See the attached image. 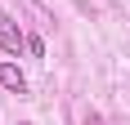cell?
<instances>
[{
    "instance_id": "3",
    "label": "cell",
    "mask_w": 130,
    "mask_h": 125,
    "mask_svg": "<svg viewBox=\"0 0 130 125\" xmlns=\"http://www.w3.org/2000/svg\"><path fill=\"white\" fill-rule=\"evenodd\" d=\"M27 54H31V58H45V40H40V36H27Z\"/></svg>"
},
{
    "instance_id": "2",
    "label": "cell",
    "mask_w": 130,
    "mask_h": 125,
    "mask_svg": "<svg viewBox=\"0 0 130 125\" xmlns=\"http://www.w3.org/2000/svg\"><path fill=\"white\" fill-rule=\"evenodd\" d=\"M0 85L9 94H27V76L18 72V62H0Z\"/></svg>"
},
{
    "instance_id": "4",
    "label": "cell",
    "mask_w": 130,
    "mask_h": 125,
    "mask_svg": "<svg viewBox=\"0 0 130 125\" xmlns=\"http://www.w3.org/2000/svg\"><path fill=\"white\" fill-rule=\"evenodd\" d=\"M85 125H103V121H99V116H85Z\"/></svg>"
},
{
    "instance_id": "5",
    "label": "cell",
    "mask_w": 130,
    "mask_h": 125,
    "mask_svg": "<svg viewBox=\"0 0 130 125\" xmlns=\"http://www.w3.org/2000/svg\"><path fill=\"white\" fill-rule=\"evenodd\" d=\"M18 125H27V121H18Z\"/></svg>"
},
{
    "instance_id": "1",
    "label": "cell",
    "mask_w": 130,
    "mask_h": 125,
    "mask_svg": "<svg viewBox=\"0 0 130 125\" xmlns=\"http://www.w3.org/2000/svg\"><path fill=\"white\" fill-rule=\"evenodd\" d=\"M0 49H5V54H13V58L27 49V36L18 31V23H13L9 13H0Z\"/></svg>"
}]
</instances>
